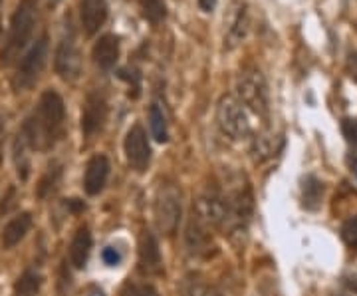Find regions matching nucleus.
<instances>
[{"label":"nucleus","instance_id":"nucleus-3","mask_svg":"<svg viewBox=\"0 0 357 296\" xmlns=\"http://www.w3.org/2000/svg\"><path fill=\"white\" fill-rule=\"evenodd\" d=\"M236 91L241 103L252 110L258 117L266 119L270 114V96H268L266 80L258 68H246L236 80Z\"/></svg>","mask_w":357,"mask_h":296},{"label":"nucleus","instance_id":"nucleus-27","mask_svg":"<svg viewBox=\"0 0 357 296\" xmlns=\"http://www.w3.org/2000/svg\"><path fill=\"white\" fill-rule=\"evenodd\" d=\"M342 237H344V241L347 245L351 246V249H356L357 246V215L354 219L345 221V225L342 227Z\"/></svg>","mask_w":357,"mask_h":296},{"label":"nucleus","instance_id":"nucleus-31","mask_svg":"<svg viewBox=\"0 0 357 296\" xmlns=\"http://www.w3.org/2000/svg\"><path fill=\"white\" fill-rule=\"evenodd\" d=\"M6 112L0 110V163H2V149H4V138H6Z\"/></svg>","mask_w":357,"mask_h":296},{"label":"nucleus","instance_id":"nucleus-17","mask_svg":"<svg viewBox=\"0 0 357 296\" xmlns=\"http://www.w3.org/2000/svg\"><path fill=\"white\" fill-rule=\"evenodd\" d=\"M32 227V217L30 213H22L18 217H14L13 221L6 223V227L2 229V235H0V243H2V249H14L18 245L22 239L26 237V232L30 231Z\"/></svg>","mask_w":357,"mask_h":296},{"label":"nucleus","instance_id":"nucleus-30","mask_svg":"<svg viewBox=\"0 0 357 296\" xmlns=\"http://www.w3.org/2000/svg\"><path fill=\"white\" fill-rule=\"evenodd\" d=\"M14 197H16V189H14V187H10V189H8V193H6V197H4V199H2V203H0V215L8 213V211L13 209Z\"/></svg>","mask_w":357,"mask_h":296},{"label":"nucleus","instance_id":"nucleus-1","mask_svg":"<svg viewBox=\"0 0 357 296\" xmlns=\"http://www.w3.org/2000/svg\"><path fill=\"white\" fill-rule=\"evenodd\" d=\"M64 119L66 108L60 94L52 90L44 91L40 96L34 114L28 117L22 126L30 147L38 151H50L64 133Z\"/></svg>","mask_w":357,"mask_h":296},{"label":"nucleus","instance_id":"nucleus-8","mask_svg":"<svg viewBox=\"0 0 357 296\" xmlns=\"http://www.w3.org/2000/svg\"><path fill=\"white\" fill-rule=\"evenodd\" d=\"M192 217L203 223L204 227L213 229H222L232 223L230 217V207L227 199H220L217 195H203L197 199Z\"/></svg>","mask_w":357,"mask_h":296},{"label":"nucleus","instance_id":"nucleus-23","mask_svg":"<svg viewBox=\"0 0 357 296\" xmlns=\"http://www.w3.org/2000/svg\"><path fill=\"white\" fill-rule=\"evenodd\" d=\"M60 177H62V168L60 165H50L46 175L40 179L38 185V197L46 199L48 195H52L56 189H58V183H60Z\"/></svg>","mask_w":357,"mask_h":296},{"label":"nucleus","instance_id":"nucleus-15","mask_svg":"<svg viewBox=\"0 0 357 296\" xmlns=\"http://www.w3.org/2000/svg\"><path fill=\"white\" fill-rule=\"evenodd\" d=\"M82 26L88 36H93L107 20V2L105 0H82L79 6Z\"/></svg>","mask_w":357,"mask_h":296},{"label":"nucleus","instance_id":"nucleus-9","mask_svg":"<svg viewBox=\"0 0 357 296\" xmlns=\"http://www.w3.org/2000/svg\"><path fill=\"white\" fill-rule=\"evenodd\" d=\"M250 30V13L244 0H234L225 16V48H236Z\"/></svg>","mask_w":357,"mask_h":296},{"label":"nucleus","instance_id":"nucleus-4","mask_svg":"<svg viewBox=\"0 0 357 296\" xmlns=\"http://www.w3.org/2000/svg\"><path fill=\"white\" fill-rule=\"evenodd\" d=\"M153 217L157 231L171 237L181 221V191L175 185H161L155 193Z\"/></svg>","mask_w":357,"mask_h":296},{"label":"nucleus","instance_id":"nucleus-32","mask_svg":"<svg viewBox=\"0 0 357 296\" xmlns=\"http://www.w3.org/2000/svg\"><path fill=\"white\" fill-rule=\"evenodd\" d=\"M131 296H159V293L155 290L151 284H143V286H137Z\"/></svg>","mask_w":357,"mask_h":296},{"label":"nucleus","instance_id":"nucleus-2","mask_svg":"<svg viewBox=\"0 0 357 296\" xmlns=\"http://www.w3.org/2000/svg\"><path fill=\"white\" fill-rule=\"evenodd\" d=\"M34 24H36V0H20L10 18L8 38L0 52V64L10 66L20 56V52L24 50L34 32Z\"/></svg>","mask_w":357,"mask_h":296},{"label":"nucleus","instance_id":"nucleus-21","mask_svg":"<svg viewBox=\"0 0 357 296\" xmlns=\"http://www.w3.org/2000/svg\"><path fill=\"white\" fill-rule=\"evenodd\" d=\"M149 128H151V135L155 138V142L165 143L169 140V128H167V117L163 114V110L153 103L149 108Z\"/></svg>","mask_w":357,"mask_h":296},{"label":"nucleus","instance_id":"nucleus-19","mask_svg":"<svg viewBox=\"0 0 357 296\" xmlns=\"http://www.w3.org/2000/svg\"><path fill=\"white\" fill-rule=\"evenodd\" d=\"M30 147V142L26 138V133L22 131V128L18 129L16 138H14L13 143V157H14V168H16V173L22 181H26L30 177V154H28Z\"/></svg>","mask_w":357,"mask_h":296},{"label":"nucleus","instance_id":"nucleus-20","mask_svg":"<svg viewBox=\"0 0 357 296\" xmlns=\"http://www.w3.org/2000/svg\"><path fill=\"white\" fill-rule=\"evenodd\" d=\"M321 197H324V183L314 175H307L302 185V205L307 211H316L321 205Z\"/></svg>","mask_w":357,"mask_h":296},{"label":"nucleus","instance_id":"nucleus-5","mask_svg":"<svg viewBox=\"0 0 357 296\" xmlns=\"http://www.w3.org/2000/svg\"><path fill=\"white\" fill-rule=\"evenodd\" d=\"M46 58H48V38L42 36L26 52L24 58L16 68V74L13 76V88L16 94L30 90L38 82L46 66Z\"/></svg>","mask_w":357,"mask_h":296},{"label":"nucleus","instance_id":"nucleus-6","mask_svg":"<svg viewBox=\"0 0 357 296\" xmlns=\"http://www.w3.org/2000/svg\"><path fill=\"white\" fill-rule=\"evenodd\" d=\"M217 121L218 128L222 129V133L229 135L230 140H244L250 135V121L244 112L243 103L230 94H225L218 100Z\"/></svg>","mask_w":357,"mask_h":296},{"label":"nucleus","instance_id":"nucleus-13","mask_svg":"<svg viewBox=\"0 0 357 296\" xmlns=\"http://www.w3.org/2000/svg\"><path fill=\"white\" fill-rule=\"evenodd\" d=\"M109 177V161L105 155H93L86 165L84 189L88 195H100Z\"/></svg>","mask_w":357,"mask_h":296},{"label":"nucleus","instance_id":"nucleus-29","mask_svg":"<svg viewBox=\"0 0 357 296\" xmlns=\"http://www.w3.org/2000/svg\"><path fill=\"white\" fill-rule=\"evenodd\" d=\"M102 258L105 265H112L114 267V265H117L121 260V255H119V251L115 246H105L102 253Z\"/></svg>","mask_w":357,"mask_h":296},{"label":"nucleus","instance_id":"nucleus-24","mask_svg":"<svg viewBox=\"0 0 357 296\" xmlns=\"http://www.w3.org/2000/svg\"><path fill=\"white\" fill-rule=\"evenodd\" d=\"M181 296H208V286L199 274H189L185 276V281L181 283L178 288Z\"/></svg>","mask_w":357,"mask_h":296},{"label":"nucleus","instance_id":"nucleus-12","mask_svg":"<svg viewBox=\"0 0 357 296\" xmlns=\"http://www.w3.org/2000/svg\"><path fill=\"white\" fill-rule=\"evenodd\" d=\"M185 246L192 257H208L215 249V243L208 235V227H204L197 217H192L185 231Z\"/></svg>","mask_w":357,"mask_h":296},{"label":"nucleus","instance_id":"nucleus-10","mask_svg":"<svg viewBox=\"0 0 357 296\" xmlns=\"http://www.w3.org/2000/svg\"><path fill=\"white\" fill-rule=\"evenodd\" d=\"M123 151H126V159H128L129 168L137 173H145L149 163H151V145L147 140L145 129L141 128L139 124H135L129 129L123 142Z\"/></svg>","mask_w":357,"mask_h":296},{"label":"nucleus","instance_id":"nucleus-14","mask_svg":"<svg viewBox=\"0 0 357 296\" xmlns=\"http://www.w3.org/2000/svg\"><path fill=\"white\" fill-rule=\"evenodd\" d=\"M139 269L141 272H147V274L161 272L163 269L157 239L153 237V232L149 231H143L139 235Z\"/></svg>","mask_w":357,"mask_h":296},{"label":"nucleus","instance_id":"nucleus-22","mask_svg":"<svg viewBox=\"0 0 357 296\" xmlns=\"http://www.w3.org/2000/svg\"><path fill=\"white\" fill-rule=\"evenodd\" d=\"M40 284H42L40 274L32 271L24 272L14 284V296H36L40 290Z\"/></svg>","mask_w":357,"mask_h":296},{"label":"nucleus","instance_id":"nucleus-11","mask_svg":"<svg viewBox=\"0 0 357 296\" xmlns=\"http://www.w3.org/2000/svg\"><path fill=\"white\" fill-rule=\"evenodd\" d=\"M107 119V100L103 96V91L93 90L86 96L84 110H82V131L84 135H96L98 131H102Z\"/></svg>","mask_w":357,"mask_h":296},{"label":"nucleus","instance_id":"nucleus-18","mask_svg":"<svg viewBox=\"0 0 357 296\" xmlns=\"http://www.w3.org/2000/svg\"><path fill=\"white\" fill-rule=\"evenodd\" d=\"M91 251V232L88 227H79L70 243V262L74 269H84Z\"/></svg>","mask_w":357,"mask_h":296},{"label":"nucleus","instance_id":"nucleus-7","mask_svg":"<svg viewBox=\"0 0 357 296\" xmlns=\"http://www.w3.org/2000/svg\"><path fill=\"white\" fill-rule=\"evenodd\" d=\"M82 64L84 62H82V52L77 46L76 34L70 30L64 38L60 40V44L56 48V56H54L56 74L64 82H76L82 74Z\"/></svg>","mask_w":357,"mask_h":296},{"label":"nucleus","instance_id":"nucleus-28","mask_svg":"<svg viewBox=\"0 0 357 296\" xmlns=\"http://www.w3.org/2000/svg\"><path fill=\"white\" fill-rule=\"evenodd\" d=\"M342 129H344V135L347 138V142L354 143L357 147V119H344Z\"/></svg>","mask_w":357,"mask_h":296},{"label":"nucleus","instance_id":"nucleus-25","mask_svg":"<svg viewBox=\"0 0 357 296\" xmlns=\"http://www.w3.org/2000/svg\"><path fill=\"white\" fill-rule=\"evenodd\" d=\"M141 10L143 16L153 24L163 22L167 16V6L163 0H141Z\"/></svg>","mask_w":357,"mask_h":296},{"label":"nucleus","instance_id":"nucleus-26","mask_svg":"<svg viewBox=\"0 0 357 296\" xmlns=\"http://www.w3.org/2000/svg\"><path fill=\"white\" fill-rule=\"evenodd\" d=\"M252 154H255L256 161H264L266 157L272 155V143H270V138L268 135H262L258 138L252 145Z\"/></svg>","mask_w":357,"mask_h":296},{"label":"nucleus","instance_id":"nucleus-16","mask_svg":"<svg viewBox=\"0 0 357 296\" xmlns=\"http://www.w3.org/2000/svg\"><path fill=\"white\" fill-rule=\"evenodd\" d=\"M91 58L98 68H102L105 72H109L115 68L117 60H119V38L115 34H105L96 42L93 50H91Z\"/></svg>","mask_w":357,"mask_h":296},{"label":"nucleus","instance_id":"nucleus-34","mask_svg":"<svg viewBox=\"0 0 357 296\" xmlns=\"http://www.w3.org/2000/svg\"><path fill=\"white\" fill-rule=\"evenodd\" d=\"M52 2H58V0H52Z\"/></svg>","mask_w":357,"mask_h":296},{"label":"nucleus","instance_id":"nucleus-33","mask_svg":"<svg viewBox=\"0 0 357 296\" xmlns=\"http://www.w3.org/2000/svg\"><path fill=\"white\" fill-rule=\"evenodd\" d=\"M215 4H217V0H199V6L204 13H211L215 8Z\"/></svg>","mask_w":357,"mask_h":296}]
</instances>
